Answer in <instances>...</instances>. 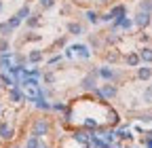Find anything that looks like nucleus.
<instances>
[{"label": "nucleus", "mask_w": 152, "mask_h": 148, "mask_svg": "<svg viewBox=\"0 0 152 148\" xmlns=\"http://www.w3.org/2000/svg\"><path fill=\"white\" fill-rule=\"evenodd\" d=\"M150 76H152V70H150V68H140V70H137V78H140V81H148Z\"/></svg>", "instance_id": "nucleus-11"}, {"label": "nucleus", "mask_w": 152, "mask_h": 148, "mask_svg": "<svg viewBox=\"0 0 152 148\" xmlns=\"http://www.w3.org/2000/svg\"><path fill=\"white\" fill-rule=\"evenodd\" d=\"M0 138H2V140H11V138H13V129H11L7 123L0 125Z\"/></svg>", "instance_id": "nucleus-8"}, {"label": "nucleus", "mask_w": 152, "mask_h": 148, "mask_svg": "<svg viewBox=\"0 0 152 148\" xmlns=\"http://www.w3.org/2000/svg\"><path fill=\"white\" fill-rule=\"evenodd\" d=\"M140 59H142V62H146V64H150V62H152V49H142Z\"/></svg>", "instance_id": "nucleus-13"}, {"label": "nucleus", "mask_w": 152, "mask_h": 148, "mask_svg": "<svg viewBox=\"0 0 152 148\" xmlns=\"http://www.w3.org/2000/svg\"><path fill=\"white\" fill-rule=\"evenodd\" d=\"M9 97H11V102H15V104H19V102H23L26 100V95H23V91H19L17 89V85L11 89V93H9Z\"/></svg>", "instance_id": "nucleus-6"}, {"label": "nucleus", "mask_w": 152, "mask_h": 148, "mask_svg": "<svg viewBox=\"0 0 152 148\" xmlns=\"http://www.w3.org/2000/svg\"><path fill=\"white\" fill-rule=\"evenodd\" d=\"M95 76H97V72H91L89 76H85V78H83V89L95 91Z\"/></svg>", "instance_id": "nucleus-5"}, {"label": "nucleus", "mask_w": 152, "mask_h": 148, "mask_svg": "<svg viewBox=\"0 0 152 148\" xmlns=\"http://www.w3.org/2000/svg\"><path fill=\"white\" fill-rule=\"evenodd\" d=\"M13 148H19V146H13Z\"/></svg>", "instance_id": "nucleus-32"}, {"label": "nucleus", "mask_w": 152, "mask_h": 148, "mask_svg": "<svg viewBox=\"0 0 152 148\" xmlns=\"http://www.w3.org/2000/svg\"><path fill=\"white\" fill-rule=\"evenodd\" d=\"M135 23L137 28H146L148 23H150V13L148 11H137V15H135Z\"/></svg>", "instance_id": "nucleus-3"}, {"label": "nucleus", "mask_w": 152, "mask_h": 148, "mask_svg": "<svg viewBox=\"0 0 152 148\" xmlns=\"http://www.w3.org/2000/svg\"><path fill=\"white\" fill-rule=\"evenodd\" d=\"M57 62H59V55H55V57H51V59H49V64H51V66H53V64H57Z\"/></svg>", "instance_id": "nucleus-28"}, {"label": "nucleus", "mask_w": 152, "mask_h": 148, "mask_svg": "<svg viewBox=\"0 0 152 148\" xmlns=\"http://www.w3.org/2000/svg\"><path fill=\"white\" fill-rule=\"evenodd\" d=\"M70 49L76 51V53H78V57H83V59H89V57H91V51H89L87 45H72Z\"/></svg>", "instance_id": "nucleus-4"}, {"label": "nucleus", "mask_w": 152, "mask_h": 148, "mask_svg": "<svg viewBox=\"0 0 152 148\" xmlns=\"http://www.w3.org/2000/svg\"><path fill=\"white\" fill-rule=\"evenodd\" d=\"M97 74H99L102 78H106V81H112V78H114V72H112L110 68H99Z\"/></svg>", "instance_id": "nucleus-12"}, {"label": "nucleus", "mask_w": 152, "mask_h": 148, "mask_svg": "<svg viewBox=\"0 0 152 148\" xmlns=\"http://www.w3.org/2000/svg\"><path fill=\"white\" fill-rule=\"evenodd\" d=\"M28 26H30V28H36V26H38V15H32V17H30V19H28Z\"/></svg>", "instance_id": "nucleus-23"}, {"label": "nucleus", "mask_w": 152, "mask_h": 148, "mask_svg": "<svg viewBox=\"0 0 152 148\" xmlns=\"http://www.w3.org/2000/svg\"><path fill=\"white\" fill-rule=\"evenodd\" d=\"M127 64H129V66H137V64H140V55H135V53L127 55Z\"/></svg>", "instance_id": "nucleus-18"}, {"label": "nucleus", "mask_w": 152, "mask_h": 148, "mask_svg": "<svg viewBox=\"0 0 152 148\" xmlns=\"http://www.w3.org/2000/svg\"><path fill=\"white\" fill-rule=\"evenodd\" d=\"M2 9H4V4H2V0H0V13H2Z\"/></svg>", "instance_id": "nucleus-30"}, {"label": "nucleus", "mask_w": 152, "mask_h": 148, "mask_svg": "<svg viewBox=\"0 0 152 148\" xmlns=\"http://www.w3.org/2000/svg\"><path fill=\"white\" fill-rule=\"evenodd\" d=\"M53 4H55V0H40V7L42 9H51Z\"/></svg>", "instance_id": "nucleus-25"}, {"label": "nucleus", "mask_w": 152, "mask_h": 148, "mask_svg": "<svg viewBox=\"0 0 152 148\" xmlns=\"http://www.w3.org/2000/svg\"><path fill=\"white\" fill-rule=\"evenodd\" d=\"M110 13H112V17H114V19H123V17L127 15V9H125L123 4H118V7H114Z\"/></svg>", "instance_id": "nucleus-9"}, {"label": "nucleus", "mask_w": 152, "mask_h": 148, "mask_svg": "<svg viewBox=\"0 0 152 148\" xmlns=\"http://www.w3.org/2000/svg\"><path fill=\"white\" fill-rule=\"evenodd\" d=\"M38 146H40V138L38 136H32L28 140V144H26V148H38Z\"/></svg>", "instance_id": "nucleus-16"}, {"label": "nucleus", "mask_w": 152, "mask_h": 148, "mask_svg": "<svg viewBox=\"0 0 152 148\" xmlns=\"http://www.w3.org/2000/svg\"><path fill=\"white\" fill-rule=\"evenodd\" d=\"M95 91H97V95L104 97V100H110V97L116 95V87H114V85H104V87L95 89Z\"/></svg>", "instance_id": "nucleus-2"}, {"label": "nucleus", "mask_w": 152, "mask_h": 148, "mask_svg": "<svg viewBox=\"0 0 152 148\" xmlns=\"http://www.w3.org/2000/svg\"><path fill=\"white\" fill-rule=\"evenodd\" d=\"M38 148H49V146H47V144H40V146H38Z\"/></svg>", "instance_id": "nucleus-31"}, {"label": "nucleus", "mask_w": 152, "mask_h": 148, "mask_svg": "<svg viewBox=\"0 0 152 148\" xmlns=\"http://www.w3.org/2000/svg\"><path fill=\"white\" fill-rule=\"evenodd\" d=\"M0 81H2V85H11V87H15V85H13V81L7 76V74H2V76H0Z\"/></svg>", "instance_id": "nucleus-26"}, {"label": "nucleus", "mask_w": 152, "mask_h": 148, "mask_svg": "<svg viewBox=\"0 0 152 148\" xmlns=\"http://www.w3.org/2000/svg\"><path fill=\"white\" fill-rule=\"evenodd\" d=\"M112 19H114L112 13H106V15H104V21H112Z\"/></svg>", "instance_id": "nucleus-29"}, {"label": "nucleus", "mask_w": 152, "mask_h": 148, "mask_svg": "<svg viewBox=\"0 0 152 148\" xmlns=\"http://www.w3.org/2000/svg\"><path fill=\"white\" fill-rule=\"evenodd\" d=\"M32 131H34V136H38V138L47 136V133H49V123H47V121H42V119L34 121V127H32Z\"/></svg>", "instance_id": "nucleus-1"}, {"label": "nucleus", "mask_w": 152, "mask_h": 148, "mask_svg": "<svg viewBox=\"0 0 152 148\" xmlns=\"http://www.w3.org/2000/svg\"><path fill=\"white\" fill-rule=\"evenodd\" d=\"M15 32V28L9 23V21H2V23H0V34H2V36H9V34H13Z\"/></svg>", "instance_id": "nucleus-10"}, {"label": "nucleus", "mask_w": 152, "mask_h": 148, "mask_svg": "<svg viewBox=\"0 0 152 148\" xmlns=\"http://www.w3.org/2000/svg\"><path fill=\"white\" fill-rule=\"evenodd\" d=\"M74 138H76V140H78L80 144H87V142H89V136H85V133H76Z\"/></svg>", "instance_id": "nucleus-24"}, {"label": "nucleus", "mask_w": 152, "mask_h": 148, "mask_svg": "<svg viewBox=\"0 0 152 148\" xmlns=\"http://www.w3.org/2000/svg\"><path fill=\"white\" fill-rule=\"evenodd\" d=\"M9 23H11V26H13V28L17 30L19 26H21V19H19V17H17V15H13V17H11V19H9Z\"/></svg>", "instance_id": "nucleus-22"}, {"label": "nucleus", "mask_w": 152, "mask_h": 148, "mask_svg": "<svg viewBox=\"0 0 152 148\" xmlns=\"http://www.w3.org/2000/svg\"><path fill=\"white\" fill-rule=\"evenodd\" d=\"M85 17L89 19V23H97V21H99V15L95 13V11H87V13H85Z\"/></svg>", "instance_id": "nucleus-15"}, {"label": "nucleus", "mask_w": 152, "mask_h": 148, "mask_svg": "<svg viewBox=\"0 0 152 148\" xmlns=\"http://www.w3.org/2000/svg\"><path fill=\"white\" fill-rule=\"evenodd\" d=\"M87 148H89V146H87Z\"/></svg>", "instance_id": "nucleus-34"}, {"label": "nucleus", "mask_w": 152, "mask_h": 148, "mask_svg": "<svg viewBox=\"0 0 152 148\" xmlns=\"http://www.w3.org/2000/svg\"><path fill=\"white\" fill-rule=\"evenodd\" d=\"M28 59H30V62H40V59H42V51H38V49H36V51H32Z\"/></svg>", "instance_id": "nucleus-19"}, {"label": "nucleus", "mask_w": 152, "mask_h": 148, "mask_svg": "<svg viewBox=\"0 0 152 148\" xmlns=\"http://www.w3.org/2000/svg\"><path fill=\"white\" fill-rule=\"evenodd\" d=\"M45 81L47 83H55V76H53V74H45Z\"/></svg>", "instance_id": "nucleus-27"}, {"label": "nucleus", "mask_w": 152, "mask_h": 148, "mask_svg": "<svg viewBox=\"0 0 152 148\" xmlns=\"http://www.w3.org/2000/svg\"><path fill=\"white\" fill-rule=\"evenodd\" d=\"M137 11H148V13H152V0H142L140 7H137Z\"/></svg>", "instance_id": "nucleus-14"}, {"label": "nucleus", "mask_w": 152, "mask_h": 148, "mask_svg": "<svg viewBox=\"0 0 152 148\" xmlns=\"http://www.w3.org/2000/svg\"><path fill=\"white\" fill-rule=\"evenodd\" d=\"M0 89H2V85H0Z\"/></svg>", "instance_id": "nucleus-33"}, {"label": "nucleus", "mask_w": 152, "mask_h": 148, "mask_svg": "<svg viewBox=\"0 0 152 148\" xmlns=\"http://www.w3.org/2000/svg\"><path fill=\"white\" fill-rule=\"evenodd\" d=\"M144 102H148V104H152V85L144 91Z\"/></svg>", "instance_id": "nucleus-21"}, {"label": "nucleus", "mask_w": 152, "mask_h": 148, "mask_svg": "<svg viewBox=\"0 0 152 148\" xmlns=\"http://www.w3.org/2000/svg\"><path fill=\"white\" fill-rule=\"evenodd\" d=\"M2 53H9V40L7 38H0V55Z\"/></svg>", "instance_id": "nucleus-20"}, {"label": "nucleus", "mask_w": 152, "mask_h": 148, "mask_svg": "<svg viewBox=\"0 0 152 148\" xmlns=\"http://www.w3.org/2000/svg\"><path fill=\"white\" fill-rule=\"evenodd\" d=\"M68 34H72V36H80V34H83V26H80L78 21L68 23Z\"/></svg>", "instance_id": "nucleus-7"}, {"label": "nucleus", "mask_w": 152, "mask_h": 148, "mask_svg": "<svg viewBox=\"0 0 152 148\" xmlns=\"http://www.w3.org/2000/svg\"><path fill=\"white\" fill-rule=\"evenodd\" d=\"M15 15H17V17H19V19H21V21H23V19H26V17L30 15V7H21V9H19V11L15 13Z\"/></svg>", "instance_id": "nucleus-17"}]
</instances>
